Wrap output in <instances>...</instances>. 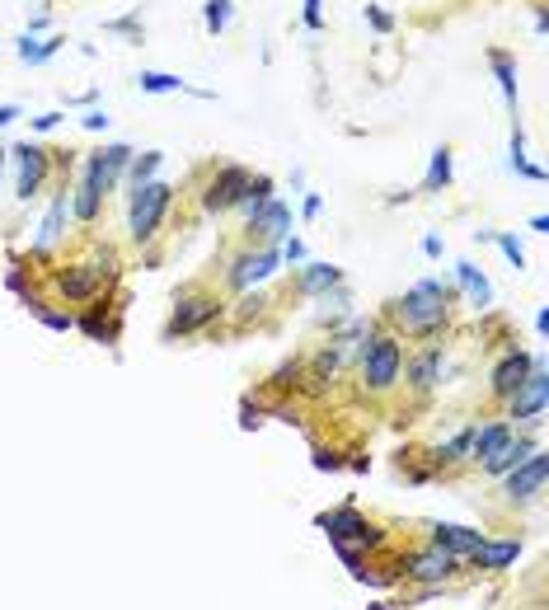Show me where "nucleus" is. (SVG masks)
I'll use <instances>...</instances> for the list:
<instances>
[{
    "label": "nucleus",
    "mask_w": 549,
    "mask_h": 610,
    "mask_svg": "<svg viewBox=\"0 0 549 610\" xmlns=\"http://www.w3.org/2000/svg\"><path fill=\"white\" fill-rule=\"evenodd\" d=\"M395 320L404 324L409 334L432 338L446 324V287L442 282H432V277H423L418 287H409L395 301Z\"/></svg>",
    "instance_id": "nucleus-1"
},
{
    "label": "nucleus",
    "mask_w": 549,
    "mask_h": 610,
    "mask_svg": "<svg viewBox=\"0 0 549 610\" xmlns=\"http://www.w3.org/2000/svg\"><path fill=\"white\" fill-rule=\"evenodd\" d=\"M404 371V348L395 334H376L371 343H362V385L371 395H385Z\"/></svg>",
    "instance_id": "nucleus-2"
},
{
    "label": "nucleus",
    "mask_w": 549,
    "mask_h": 610,
    "mask_svg": "<svg viewBox=\"0 0 549 610\" xmlns=\"http://www.w3.org/2000/svg\"><path fill=\"white\" fill-rule=\"evenodd\" d=\"M169 202H174V188H169V183H160V179L132 188V240H137V244L155 240V230H160V221H165Z\"/></svg>",
    "instance_id": "nucleus-3"
},
{
    "label": "nucleus",
    "mask_w": 549,
    "mask_h": 610,
    "mask_svg": "<svg viewBox=\"0 0 549 610\" xmlns=\"http://www.w3.org/2000/svg\"><path fill=\"white\" fill-rule=\"evenodd\" d=\"M320 526H324V535L334 540V549L338 545H348V549H376V545H385V531H376L371 521L357 512V507H338V512H329V517H320Z\"/></svg>",
    "instance_id": "nucleus-4"
},
{
    "label": "nucleus",
    "mask_w": 549,
    "mask_h": 610,
    "mask_svg": "<svg viewBox=\"0 0 549 610\" xmlns=\"http://www.w3.org/2000/svg\"><path fill=\"white\" fill-rule=\"evenodd\" d=\"M399 573L413 582H423V587H442L446 578H456L460 573V559H451L446 549L427 545V549H409L404 559H399Z\"/></svg>",
    "instance_id": "nucleus-5"
},
{
    "label": "nucleus",
    "mask_w": 549,
    "mask_h": 610,
    "mask_svg": "<svg viewBox=\"0 0 549 610\" xmlns=\"http://www.w3.org/2000/svg\"><path fill=\"white\" fill-rule=\"evenodd\" d=\"M221 315V301L216 296H179L174 301V315L165 324V338H183V334H198L207 324Z\"/></svg>",
    "instance_id": "nucleus-6"
},
{
    "label": "nucleus",
    "mask_w": 549,
    "mask_h": 610,
    "mask_svg": "<svg viewBox=\"0 0 549 610\" xmlns=\"http://www.w3.org/2000/svg\"><path fill=\"white\" fill-rule=\"evenodd\" d=\"M249 179H254V174H249L244 165H226L212 183H207L202 207H207V212H230V207H240L244 193H249Z\"/></svg>",
    "instance_id": "nucleus-7"
},
{
    "label": "nucleus",
    "mask_w": 549,
    "mask_h": 610,
    "mask_svg": "<svg viewBox=\"0 0 549 610\" xmlns=\"http://www.w3.org/2000/svg\"><path fill=\"white\" fill-rule=\"evenodd\" d=\"M545 390H549L545 362L535 357L531 376L521 381V390H517V395L507 399V418H517V423H531V418H540V413H545Z\"/></svg>",
    "instance_id": "nucleus-8"
},
{
    "label": "nucleus",
    "mask_w": 549,
    "mask_h": 610,
    "mask_svg": "<svg viewBox=\"0 0 549 610\" xmlns=\"http://www.w3.org/2000/svg\"><path fill=\"white\" fill-rule=\"evenodd\" d=\"M127 165H132V146H104V151H94L85 160V183H90L94 193H108L122 179Z\"/></svg>",
    "instance_id": "nucleus-9"
},
{
    "label": "nucleus",
    "mask_w": 549,
    "mask_h": 610,
    "mask_svg": "<svg viewBox=\"0 0 549 610\" xmlns=\"http://www.w3.org/2000/svg\"><path fill=\"white\" fill-rule=\"evenodd\" d=\"M108 282V268H94V263H71V268H61L57 273V291L66 301H94Z\"/></svg>",
    "instance_id": "nucleus-10"
},
{
    "label": "nucleus",
    "mask_w": 549,
    "mask_h": 610,
    "mask_svg": "<svg viewBox=\"0 0 549 610\" xmlns=\"http://www.w3.org/2000/svg\"><path fill=\"white\" fill-rule=\"evenodd\" d=\"M47 155H52V151L33 146V141H19V146H15V165H19L15 188H19V198H24V202L38 198V188H43L47 169H52V160H47Z\"/></svg>",
    "instance_id": "nucleus-11"
},
{
    "label": "nucleus",
    "mask_w": 549,
    "mask_h": 610,
    "mask_svg": "<svg viewBox=\"0 0 549 610\" xmlns=\"http://www.w3.org/2000/svg\"><path fill=\"white\" fill-rule=\"evenodd\" d=\"M531 366H535L531 352L507 348V352H503V362L493 366V376H488V390H493V399H512V395H517L521 381L531 376Z\"/></svg>",
    "instance_id": "nucleus-12"
},
{
    "label": "nucleus",
    "mask_w": 549,
    "mask_h": 610,
    "mask_svg": "<svg viewBox=\"0 0 549 610\" xmlns=\"http://www.w3.org/2000/svg\"><path fill=\"white\" fill-rule=\"evenodd\" d=\"M507 479V498H512V503H526V498H535V493H545V451H540V446H535L531 456L521 460L517 470H507L503 474Z\"/></svg>",
    "instance_id": "nucleus-13"
},
{
    "label": "nucleus",
    "mask_w": 549,
    "mask_h": 610,
    "mask_svg": "<svg viewBox=\"0 0 549 610\" xmlns=\"http://www.w3.org/2000/svg\"><path fill=\"white\" fill-rule=\"evenodd\" d=\"M277 263H282V254H277V249H259V254H240V259L230 263V287H235V291L259 287V282H268V277L277 273Z\"/></svg>",
    "instance_id": "nucleus-14"
},
{
    "label": "nucleus",
    "mask_w": 549,
    "mask_h": 610,
    "mask_svg": "<svg viewBox=\"0 0 549 610\" xmlns=\"http://www.w3.org/2000/svg\"><path fill=\"white\" fill-rule=\"evenodd\" d=\"M287 226H291V212L282 207V202H263V207L249 212V230H259L263 249H273V244L287 235Z\"/></svg>",
    "instance_id": "nucleus-15"
},
{
    "label": "nucleus",
    "mask_w": 549,
    "mask_h": 610,
    "mask_svg": "<svg viewBox=\"0 0 549 610\" xmlns=\"http://www.w3.org/2000/svg\"><path fill=\"white\" fill-rule=\"evenodd\" d=\"M484 540H488V535L484 531H470V526H432V545L446 549L451 559H470Z\"/></svg>",
    "instance_id": "nucleus-16"
},
{
    "label": "nucleus",
    "mask_w": 549,
    "mask_h": 610,
    "mask_svg": "<svg viewBox=\"0 0 549 610\" xmlns=\"http://www.w3.org/2000/svg\"><path fill=\"white\" fill-rule=\"evenodd\" d=\"M517 554H521V540H484L470 554V564L484 568V573H503V568L517 564Z\"/></svg>",
    "instance_id": "nucleus-17"
},
{
    "label": "nucleus",
    "mask_w": 549,
    "mask_h": 610,
    "mask_svg": "<svg viewBox=\"0 0 549 610\" xmlns=\"http://www.w3.org/2000/svg\"><path fill=\"white\" fill-rule=\"evenodd\" d=\"M442 381V348H427V352H418L409 362V385L418 390V395H427L432 385Z\"/></svg>",
    "instance_id": "nucleus-18"
},
{
    "label": "nucleus",
    "mask_w": 549,
    "mask_h": 610,
    "mask_svg": "<svg viewBox=\"0 0 549 610\" xmlns=\"http://www.w3.org/2000/svg\"><path fill=\"white\" fill-rule=\"evenodd\" d=\"M531 451H535V442H526V437H507V442L484 460V470H488V474H507V470H517V465H521L526 456H531Z\"/></svg>",
    "instance_id": "nucleus-19"
},
{
    "label": "nucleus",
    "mask_w": 549,
    "mask_h": 610,
    "mask_svg": "<svg viewBox=\"0 0 549 610\" xmlns=\"http://www.w3.org/2000/svg\"><path fill=\"white\" fill-rule=\"evenodd\" d=\"M507 437H512V427H507V423H484L479 432H470V456L484 465V460L493 456V451H498Z\"/></svg>",
    "instance_id": "nucleus-20"
},
{
    "label": "nucleus",
    "mask_w": 549,
    "mask_h": 610,
    "mask_svg": "<svg viewBox=\"0 0 549 610\" xmlns=\"http://www.w3.org/2000/svg\"><path fill=\"white\" fill-rule=\"evenodd\" d=\"M296 287H301L305 296H320V291L338 287V268L334 263H305L301 277H296Z\"/></svg>",
    "instance_id": "nucleus-21"
},
{
    "label": "nucleus",
    "mask_w": 549,
    "mask_h": 610,
    "mask_svg": "<svg viewBox=\"0 0 549 610\" xmlns=\"http://www.w3.org/2000/svg\"><path fill=\"white\" fill-rule=\"evenodd\" d=\"M456 277H460V287H465V296H470V305H493V287H488V277L474 268V263H456Z\"/></svg>",
    "instance_id": "nucleus-22"
},
{
    "label": "nucleus",
    "mask_w": 549,
    "mask_h": 610,
    "mask_svg": "<svg viewBox=\"0 0 549 610\" xmlns=\"http://www.w3.org/2000/svg\"><path fill=\"white\" fill-rule=\"evenodd\" d=\"M66 212H71V198H66V193H57V198H52V207H47V216H43V230H38V244H33L38 254H43V249H47V244H52V240H61V221H66Z\"/></svg>",
    "instance_id": "nucleus-23"
},
{
    "label": "nucleus",
    "mask_w": 549,
    "mask_h": 610,
    "mask_svg": "<svg viewBox=\"0 0 549 610\" xmlns=\"http://www.w3.org/2000/svg\"><path fill=\"white\" fill-rule=\"evenodd\" d=\"M446 183H451V151H446V146H437V151H432V169H427V193H437V188H446Z\"/></svg>",
    "instance_id": "nucleus-24"
},
{
    "label": "nucleus",
    "mask_w": 549,
    "mask_h": 610,
    "mask_svg": "<svg viewBox=\"0 0 549 610\" xmlns=\"http://www.w3.org/2000/svg\"><path fill=\"white\" fill-rule=\"evenodd\" d=\"M493 71H498L503 99H507V104H517V66H512V57H503V52H493Z\"/></svg>",
    "instance_id": "nucleus-25"
},
{
    "label": "nucleus",
    "mask_w": 549,
    "mask_h": 610,
    "mask_svg": "<svg viewBox=\"0 0 549 610\" xmlns=\"http://www.w3.org/2000/svg\"><path fill=\"white\" fill-rule=\"evenodd\" d=\"M24 305H29V310L47 324V329H57V334H66V329H76V320H71V315H61V310H47V305H43V301H33V296H29Z\"/></svg>",
    "instance_id": "nucleus-26"
},
{
    "label": "nucleus",
    "mask_w": 549,
    "mask_h": 610,
    "mask_svg": "<svg viewBox=\"0 0 549 610\" xmlns=\"http://www.w3.org/2000/svg\"><path fill=\"white\" fill-rule=\"evenodd\" d=\"M80 329H85V334H90V338H99V343H113V338H118V324H113V320H104L99 310H90V315L80 320Z\"/></svg>",
    "instance_id": "nucleus-27"
},
{
    "label": "nucleus",
    "mask_w": 549,
    "mask_h": 610,
    "mask_svg": "<svg viewBox=\"0 0 549 610\" xmlns=\"http://www.w3.org/2000/svg\"><path fill=\"white\" fill-rule=\"evenodd\" d=\"M141 90L146 94H169V90H183V80L169 76V71H141Z\"/></svg>",
    "instance_id": "nucleus-28"
},
{
    "label": "nucleus",
    "mask_w": 549,
    "mask_h": 610,
    "mask_svg": "<svg viewBox=\"0 0 549 610\" xmlns=\"http://www.w3.org/2000/svg\"><path fill=\"white\" fill-rule=\"evenodd\" d=\"M165 165V155L160 151H146L141 160H132V188H141V183H151L155 179V169Z\"/></svg>",
    "instance_id": "nucleus-29"
},
{
    "label": "nucleus",
    "mask_w": 549,
    "mask_h": 610,
    "mask_svg": "<svg viewBox=\"0 0 549 610\" xmlns=\"http://www.w3.org/2000/svg\"><path fill=\"white\" fill-rule=\"evenodd\" d=\"M57 47H61V38H47V43H38V38H19V61H47Z\"/></svg>",
    "instance_id": "nucleus-30"
},
{
    "label": "nucleus",
    "mask_w": 549,
    "mask_h": 610,
    "mask_svg": "<svg viewBox=\"0 0 549 610\" xmlns=\"http://www.w3.org/2000/svg\"><path fill=\"white\" fill-rule=\"evenodd\" d=\"M202 19H207V29H212V33H221L230 24V0H207Z\"/></svg>",
    "instance_id": "nucleus-31"
},
{
    "label": "nucleus",
    "mask_w": 549,
    "mask_h": 610,
    "mask_svg": "<svg viewBox=\"0 0 549 610\" xmlns=\"http://www.w3.org/2000/svg\"><path fill=\"white\" fill-rule=\"evenodd\" d=\"M296 376H301V362H287V366H277V376H273V385L277 390H296Z\"/></svg>",
    "instance_id": "nucleus-32"
},
{
    "label": "nucleus",
    "mask_w": 549,
    "mask_h": 610,
    "mask_svg": "<svg viewBox=\"0 0 549 610\" xmlns=\"http://www.w3.org/2000/svg\"><path fill=\"white\" fill-rule=\"evenodd\" d=\"M493 244H498L507 259H512V268H521V263H526V254H521V244L512 240V235H493Z\"/></svg>",
    "instance_id": "nucleus-33"
},
{
    "label": "nucleus",
    "mask_w": 549,
    "mask_h": 610,
    "mask_svg": "<svg viewBox=\"0 0 549 610\" xmlns=\"http://www.w3.org/2000/svg\"><path fill=\"white\" fill-rule=\"evenodd\" d=\"M315 470H324V474L343 470V460H338V451H315Z\"/></svg>",
    "instance_id": "nucleus-34"
},
{
    "label": "nucleus",
    "mask_w": 549,
    "mask_h": 610,
    "mask_svg": "<svg viewBox=\"0 0 549 610\" xmlns=\"http://www.w3.org/2000/svg\"><path fill=\"white\" fill-rule=\"evenodd\" d=\"M263 423V409H259V404H244V409H240V427H259Z\"/></svg>",
    "instance_id": "nucleus-35"
},
{
    "label": "nucleus",
    "mask_w": 549,
    "mask_h": 610,
    "mask_svg": "<svg viewBox=\"0 0 549 610\" xmlns=\"http://www.w3.org/2000/svg\"><path fill=\"white\" fill-rule=\"evenodd\" d=\"M305 24L320 29V0H305Z\"/></svg>",
    "instance_id": "nucleus-36"
},
{
    "label": "nucleus",
    "mask_w": 549,
    "mask_h": 610,
    "mask_svg": "<svg viewBox=\"0 0 549 610\" xmlns=\"http://www.w3.org/2000/svg\"><path fill=\"white\" fill-rule=\"evenodd\" d=\"M244 310H240V315H244V320H249V315H259V310H263V296H244Z\"/></svg>",
    "instance_id": "nucleus-37"
},
{
    "label": "nucleus",
    "mask_w": 549,
    "mask_h": 610,
    "mask_svg": "<svg viewBox=\"0 0 549 610\" xmlns=\"http://www.w3.org/2000/svg\"><path fill=\"white\" fill-rule=\"evenodd\" d=\"M85 127H90V132H104V127H108V118H104V113H99V108H94V113H85Z\"/></svg>",
    "instance_id": "nucleus-38"
},
{
    "label": "nucleus",
    "mask_w": 549,
    "mask_h": 610,
    "mask_svg": "<svg viewBox=\"0 0 549 610\" xmlns=\"http://www.w3.org/2000/svg\"><path fill=\"white\" fill-rule=\"evenodd\" d=\"M57 122H61V113H43V118H33V127H38V132H52Z\"/></svg>",
    "instance_id": "nucleus-39"
},
{
    "label": "nucleus",
    "mask_w": 549,
    "mask_h": 610,
    "mask_svg": "<svg viewBox=\"0 0 549 610\" xmlns=\"http://www.w3.org/2000/svg\"><path fill=\"white\" fill-rule=\"evenodd\" d=\"M282 254H287L291 263H301V259H305V244H301V240H287V249H282Z\"/></svg>",
    "instance_id": "nucleus-40"
},
{
    "label": "nucleus",
    "mask_w": 549,
    "mask_h": 610,
    "mask_svg": "<svg viewBox=\"0 0 549 610\" xmlns=\"http://www.w3.org/2000/svg\"><path fill=\"white\" fill-rule=\"evenodd\" d=\"M108 29H113V33H141V29H137V19H113Z\"/></svg>",
    "instance_id": "nucleus-41"
},
{
    "label": "nucleus",
    "mask_w": 549,
    "mask_h": 610,
    "mask_svg": "<svg viewBox=\"0 0 549 610\" xmlns=\"http://www.w3.org/2000/svg\"><path fill=\"white\" fill-rule=\"evenodd\" d=\"M273 418H282V423H301V418H296V409H291V404H277V409H273Z\"/></svg>",
    "instance_id": "nucleus-42"
},
{
    "label": "nucleus",
    "mask_w": 549,
    "mask_h": 610,
    "mask_svg": "<svg viewBox=\"0 0 549 610\" xmlns=\"http://www.w3.org/2000/svg\"><path fill=\"white\" fill-rule=\"evenodd\" d=\"M423 254H427V259H437V254H442V240H437V235H427V240H423Z\"/></svg>",
    "instance_id": "nucleus-43"
},
{
    "label": "nucleus",
    "mask_w": 549,
    "mask_h": 610,
    "mask_svg": "<svg viewBox=\"0 0 549 610\" xmlns=\"http://www.w3.org/2000/svg\"><path fill=\"white\" fill-rule=\"evenodd\" d=\"M320 207H324L320 193H310V198H305V216H320Z\"/></svg>",
    "instance_id": "nucleus-44"
},
{
    "label": "nucleus",
    "mask_w": 549,
    "mask_h": 610,
    "mask_svg": "<svg viewBox=\"0 0 549 610\" xmlns=\"http://www.w3.org/2000/svg\"><path fill=\"white\" fill-rule=\"evenodd\" d=\"M15 118H19L15 104H0V127H5V122H15Z\"/></svg>",
    "instance_id": "nucleus-45"
},
{
    "label": "nucleus",
    "mask_w": 549,
    "mask_h": 610,
    "mask_svg": "<svg viewBox=\"0 0 549 610\" xmlns=\"http://www.w3.org/2000/svg\"><path fill=\"white\" fill-rule=\"evenodd\" d=\"M371 610H390V606H371Z\"/></svg>",
    "instance_id": "nucleus-46"
},
{
    "label": "nucleus",
    "mask_w": 549,
    "mask_h": 610,
    "mask_svg": "<svg viewBox=\"0 0 549 610\" xmlns=\"http://www.w3.org/2000/svg\"><path fill=\"white\" fill-rule=\"evenodd\" d=\"M0 165H5V151H0Z\"/></svg>",
    "instance_id": "nucleus-47"
}]
</instances>
